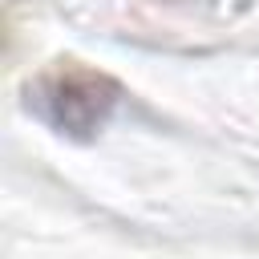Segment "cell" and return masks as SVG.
<instances>
[{
    "instance_id": "1",
    "label": "cell",
    "mask_w": 259,
    "mask_h": 259,
    "mask_svg": "<svg viewBox=\"0 0 259 259\" xmlns=\"http://www.w3.org/2000/svg\"><path fill=\"white\" fill-rule=\"evenodd\" d=\"M121 89L113 77L81 65V61H57L40 81H36V105L40 113L69 138H89L97 134L113 105H117Z\"/></svg>"
}]
</instances>
